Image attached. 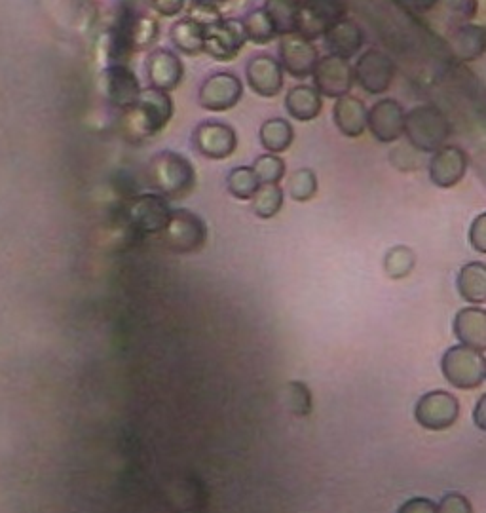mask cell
Instances as JSON below:
<instances>
[{"instance_id":"obj_1","label":"cell","mask_w":486,"mask_h":513,"mask_svg":"<svg viewBox=\"0 0 486 513\" xmlns=\"http://www.w3.org/2000/svg\"><path fill=\"white\" fill-rule=\"evenodd\" d=\"M173 116V101L168 92L158 88L141 90L139 99L124 109V132L130 141H145L162 132Z\"/></svg>"},{"instance_id":"obj_2","label":"cell","mask_w":486,"mask_h":513,"mask_svg":"<svg viewBox=\"0 0 486 513\" xmlns=\"http://www.w3.org/2000/svg\"><path fill=\"white\" fill-rule=\"evenodd\" d=\"M152 189L168 200H181L196 187V170L187 156L175 151L158 152L147 168Z\"/></svg>"},{"instance_id":"obj_3","label":"cell","mask_w":486,"mask_h":513,"mask_svg":"<svg viewBox=\"0 0 486 513\" xmlns=\"http://www.w3.org/2000/svg\"><path fill=\"white\" fill-rule=\"evenodd\" d=\"M411 147L420 152H435L450 137V122L435 105H418L405 114V130Z\"/></svg>"},{"instance_id":"obj_4","label":"cell","mask_w":486,"mask_h":513,"mask_svg":"<svg viewBox=\"0 0 486 513\" xmlns=\"http://www.w3.org/2000/svg\"><path fill=\"white\" fill-rule=\"evenodd\" d=\"M441 371L452 386L460 390H475L483 386L486 379L485 356L466 344L452 346L441 360Z\"/></svg>"},{"instance_id":"obj_5","label":"cell","mask_w":486,"mask_h":513,"mask_svg":"<svg viewBox=\"0 0 486 513\" xmlns=\"http://www.w3.org/2000/svg\"><path fill=\"white\" fill-rule=\"evenodd\" d=\"M160 234L171 251L194 253L206 246L207 225L190 209H171L168 225Z\"/></svg>"},{"instance_id":"obj_6","label":"cell","mask_w":486,"mask_h":513,"mask_svg":"<svg viewBox=\"0 0 486 513\" xmlns=\"http://www.w3.org/2000/svg\"><path fill=\"white\" fill-rule=\"evenodd\" d=\"M346 0H300L297 33L308 40L323 37L327 29L346 18Z\"/></svg>"},{"instance_id":"obj_7","label":"cell","mask_w":486,"mask_h":513,"mask_svg":"<svg viewBox=\"0 0 486 513\" xmlns=\"http://www.w3.org/2000/svg\"><path fill=\"white\" fill-rule=\"evenodd\" d=\"M414 417L422 428L431 432H443L456 424L460 417V403L450 392L433 390L418 399L414 407Z\"/></svg>"},{"instance_id":"obj_8","label":"cell","mask_w":486,"mask_h":513,"mask_svg":"<svg viewBox=\"0 0 486 513\" xmlns=\"http://www.w3.org/2000/svg\"><path fill=\"white\" fill-rule=\"evenodd\" d=\"M171 217L168 198L162 194H139L128 206V223L141 234H160Z\"/></svg>"},{"instance_id":"obj_9","label":"cell","mask_w":486,"mask_h":513,"mask_svg":"<svg viewBox=\"0 0 486 513\" xmlns=\"http://www.w3.org/2000/svg\"><path fill=\"white\" fill-rule=\"evenodd\" d=\"M243 95L242 80L234 73H215L207 76L198 94L202 109L211 113H225L234 109Z\"/></svg>"},{"instance_id":"obj_10","label":"cell","mask_w":486,"mask_h":513,"mask_svg":"<svg viewBox=\"0 0 486 513\" xmlns=\"http://www.w3.org/2000/svg\"><path fill=\"white\" fill-rule=\"evenodd\" d=\"M314 88L325 97H342L354 88V67L346 57L327 56L319 59L314 69Z\"/></svg>"},{"instance_id":"obj_11","label":"cell","mask_w":486,"mask_h":513,"mask_svg":"<svg viewBox=\"0 0 486 513\" xmlns=\"http://www.w3.org/2000/svg\"><path fill=\"white\" fill-rule=\"evenodd\" d=\"M194 149L209 160H225L238 147V135L225 122L206 120L192 133Z\"/></svg>"},{"instance_id":"obj_12","label":"cell","mask_w":486,"mask_h":513,"mask_svg":"<svg viewBox=\"0 0 486 513\" xmlns=\"http://www.w3.org/2000/svg\"><path fill=\"white\" fill-rule=\"evenodd\" d=\"M245 31L240 19L221 18L204 31V52L215 59L228 61L240 54L245 44Z\"/></svg>"},{"instance_id":"obj_13","label":"cell","mask_w":486,"mask_h":513,"mask_svg":"<svg viewBox=\"0 0 486 513\" xmlns=\"http://www.w3.org/2000/svg\"><path fill=\"white\" fill-rule=\"evenodd\" d=\"M393 76H395V63L392 57L374 48L367 50L363 56L359 57L354 69L357 84L371 95L384 94L392 86Z\"/></svg>"},{"instance_id":"obj_14","label":"cell","mask_w":486,"mask_h":513,"mask_svg":"<svg viewBox=\"0 0 486 513\" xmlns=\"http://www.w3.org/2000/svg\"><path fill=\"white\" fill-rule=\"evenodd\" d=\"M281 67L295 78L312 76L318 65L319 54L312 40L302 37L297 31L281 35Z\"/></svg>"},{"instance_id":"obj_15","label":"cell","mask_w":486,"mask_h":513,"mask_svg":"<svg viewBox=\"0 0 486 513\" xmlns=\"http://www.w3.org/2000/svg\"><path fill=\"white\" fill-rule=\"evenodd\" d=\"M468 152L456 145L439 147L430 162V179L439 189L456 187L468 171Z\"/></svg>"},{"instance_id":"obj_16","label":"cell","mask_w":486,"mask_h":513,"mask_svg":"<svg viewBox=\"0 0 486 513\" xmlns=\"http://www.w3.org/2000/svg\"><path fill=\"white\" fill-rule=\"evenodd\" d=\"M101 88L109 103L122 111L131 107L141 95V84L130 67H126V63L111 65L101 75Z\"/></svg>"},{"instance_id":"obj_17","label":"cell","mask_w":486,"mask_h":513,"mask_svg":"<svg viewBox=\"0 0 486 513\" xmlns=\"http://www.w3.org/2000/svg\"><path fill=\"white\" fill-rule=\"evenodd\" d=\"M367 128L378 141L393 143L405 130V109L395 99H380L367 114Z\"/></svg>"},{"instance_id":"obj_18","label":"cell","mask_w":486,"mask_h":513,"mask_svg":"<svg viewBox=\"0 0 486 513\" xmlns=\"http://www.w3.org/2000/svg\"><path fill=\"white\" fill-rule=\"evenodd\" d=\"M147 75L152 88L171 92L183 82L185 67L177 54L166 48H158L147 57Z\"/></svg>"},{"instance_id":"obj_19","label":"cell","mask_w":486,"mask_h":513,"mask_svg":"<svg viewBox=\"0 0 486 513\" xmlns=\"http://www.w3.org/2000/svg\"><path fill=\"white\" fill-rule=\"evenodd\" d=\"M251 90L261 97H276L283 88L281 65L270 56H255L245 69Z\"/></svg>"},{"instance_id":"obj_20","label":"cell","mask_w":486,"mask_h":513,"mask_svg":"<svg viewBox=\"0 0 486 513\" xmlns=\"http://www.w3.org/2000/svg\"><path fill=\"white\" fill-rule=\"evenodd\" d=\"M323 38L333 56L346 57V59L356 56L365 40L361 27L356 21L348 18L338 19L337 23H333L327 29Z\"/></svg>"},{"instance_id":"obj_21","label":"cell","mask_w":486,"mask_h":513,"mask_svg":"<svg viewBox=\"0 0 486 513\" xmlns=\"http://www.w3.org/2000/svg\"><path fill=\"white\" fill-rule=\"evenodd\" d=\"M456 337L469 348L479 352L486 350V312L483 308H462L454 318Z\"/></svg>"},{"instance_id":"obj_22","label":"cell","mask_w":486,"mask_h":513,"mask_svg":"<svg viewBox=\"0 0 486 513\" xmlns=\"http://www.w3.org/2000/svg\"><path fill=\"white\" fill-rule=\"evenodd\" d=\"M367 107L361 99L346 94L338 97L337 105L333 109V118L338 130L346 137H361L367 130Z\"/></svg>"},{"instance_id":"obj_23","label":"cell","mask_w":486,"mask_h":513,"mask_svg":"<svg viewBox=\"0 0 486 513\" xmlns=\"http://www.w3.org/2000/svg\"><path fill=\"white\" fill-rule=\"evenodd\" d=\"M321 107H323L321 94L314 86H306V84L295 86L285 97L287 113L299 122H310V120L318 118L321 114Z\"/></svg>"},{"instance_id":"obj_24","label":"cell","mask_w":486,"mask_h":513,"mask_svg":"<svg viewBox=\"0 0 486 513\" xmlns=\"http://www.w3.org/2000/svg\"><path fill=\"white\" fill-rule=\"evenodd\" d=\"M458 291L464 301L471 304H485L486 266L483 263H468L458 274Z\"/></svg>"},{"instance_id":"obj_25","label":"cell","mask_w":486,"mask_h":513,"mask_svg":"<svg viewBox=\"0 0 486 513\" xmlns=\"http://www.w3.org/2000/svg\"><path fill=\"white\" fill-rule=\"evenodd\" d=\"M204 31L206 29L194 19H179L171 27V42L179 52L187 56H196L204 52Z\"/></svg>"},{"instance_id":"obj_26","label":"cell","mask_w":486,"mask_h":513,"mask_svg":"<svg viewBox=\"0 0 486 513\" xmlns=\"http://www.w3.org/2000/svg\"><path fill=\"white\" fill-rule=\"evenodd\" d=\"M485 29L479 25H464L452 37V52L462 61H473L485 52Z\"/></svg>"},{"instance_id":"obj_27","label":"cell","mask_w":486,"mask_h":513,"mask_svg":"<svg viewBox=\"0 0 486 513\" xmlns=\"http://www.w3.org/2000/svg\"><path fill=\"white\" fill-rule=\"evenodd\" d=\"M259 135H261L262 147L268 152H274V154L287 151L293 145V139H295L293 126L283 118L266 120L261 126Z\"/></svg>"},{"instance_id":"obj_28","label":"cell","mask_w":486,"mask_h":513,"mask_svg":"<svg viewBox=\"0 0 486 513\" xmlns=\"http://www.w3.org/2000/svg\"><path fill=\"white\" fill-rule=\"evenodd\" d=\"M300 0H266V14L272 19L278 37L297 31Z\"/></svg>"},{"instance_id":"obj_29","label":"cell","mask_w":486,"mask_h":513,"mask_svg":"<svg viewBox=\"0 0 486 513\" xmlns=\"http://www.w3.org/2000/svg\"><path fill=\"white\" fill-rule=\"evenodd\" d=\"M283 206V190L278 183H261L251 196V209L261 219H272Z\"/></svg>"},{"instance_id":"obj_30","label":"cell","mask_w":486,"mask_h":513,"mask_svg":"<svg viewBox=\"0 0 486 513\" xmlns=\"http://www.w3.org/2000/svg\"><path fill=\"white\" fill-rule=\"evenodd\" d=\"M243 31L247 40H253L255 44H268L274 38L278 37L276 27L272 23L270 16L266 14V10H253L251 14H247V18L242 21Z\"/></svg>"},{"instance_id":"obj_31","label":"cell","mask_w":486,"mask_h":513,"mask_svg":"<svg viewBox=\"0 0 486 513\" xmlns=\"http://www.w3.org/2000/svg\"><path fill=\"white\" fill-rule=\"evenodd\" d=\"M283 399L289 413H293L295 417H308L312 413V392L300 380H291L283 386Z\"/></svg>"},{"instance_id":"obj_32","label":"cell","mask_w":486,"mask_h":513,"mask_svg":"<svg viewBox=\"0 0 486 513\" xmlns=\"http://www.w3.org/2000/svg\"><path fill=\"white\" fill-rule=\"evenodd\" d=\"M226 183H228L230 194L238 200H251L255 190L261 185L253 168H247V166H238L230 171Z\"/></svg>"},{"instance_id":"obj_33","label":"cell","mask_w":486,"mask_h":513,"mask_svg":"<svg viewBox=\"0 0 486 513\" xmlns=\"http://www.w3.org/2000/svg\"><path fill=\"white\" fill-rule=\"evenodd\" d=\"M318 194V177L308 168L293 171L289 175V196L295 202H310Z\"/></svg>"},{"instance_id":"obj_34","label":"cell","mask_w":486,"mask_h":513,"mask_svg":"<svg viewBox=\"0 0 486 513\" xmlns=\"http://www.w3.org/2000/svg\"><path fill=\"white\" fill-rule=\"evenodd\" d=\"M414 263H416V257L409 247L395 246L388 251L384 259V270L393 280H401L411 274Z\"/></svg>"},{"instance_id":"obj_35","label":"cell","mask_w":486,"mask_h":513,"mask_svg":"<svg viewBox=\"0 0 486 513\" xmlns=\"http://www.w3.org/2000/svg\"><path fill=\"white\" fill-rule=\"evenodd\" d=\"M253 171L259 183H280L285 177V162L278 154H262L253 162Z\"/></svg>"},{"instance_id":"obj_36","label":"cell","mask_w":486,"mask_h":513,"mask_svg":"<svg viewBox=\"0 0 486 513\" xmlns=\"http://www.w3.org/2000/svg\"><path fill=\"white\" fill-rule=\"evenodd\" d=\"M188 18L194 19L196 23H200L206 29L209 25L217 23L223 16H221V12L217 10V6L213 2H194L192 8H190Z\"/></svg>"},{"instance_id":"obj_37","label":"cell","mask_w":486,"mask_h":513,"mask_svg":"<svg viewBox=\"0 0 486 513\" xmlns=\"http://www.w3.org/2000/svg\"><path fill=\"white\" fill-rule=\"evenodd\" d=\"M437 512L447 513H471L473 508L464 494L450 493L441 498V504L437 506Z\"/></svg>"},{"instance_id":"obj_38","label":"cell","mask_w":486,"mask_h":513,"mask_svg":"<svg viewBox=\"0 0 486 513\" xmlns=\"http://www.w3.org/2000/svg\"><path fill=\"white\" fill-rule=\"evenodd\" d=\"M486 217L485 213H481L469 228V242L475 247L479 253H486Z\"/></svg>"},{"instance_id":"obj_39","label":"cell","mask_w":486,"mask_h":513,"mask_svg":"<svg viewBox=\"0 0 486 513\" xmlns=\"http://www.w3.org/2000/svg\"><path fill=\"white\" fill-rule=\"evenodd\" d=\"M445 8L460 18H473L479 6V0H439Z\"/></svg>"},{"instance_id":"obj_40","label":"cell","mask_w":486,"mask_h":513,"mask_svg":"<svg viewBox=\"0 0 486 513\" xmlns=\"http://www.w3.org/2000/svg\"><path fill=\"white\" fill-rule=\"evenodd\" d=\"M399 512L435 513L437 512V506H435V502H431L430 498H411L409 502H405L401 506Z\"/></svg>"},{"instance_id":"obj_41","label":"cell","mask_w":486,"mask_h":513,"mask_svg":"<svg viewBox=\"0 0 486 513\" xmlns=\"http://www.w3.org/2000/svg\"><path fill=\"white\" fill-rule=\"evenodd\" d=\"M150 4L162 16H177L185 8V0H150Z\"/></svg>"},{"instance_id":"obj_42","label":"cell","mask_w":486,"mask_h":513,"mask_svg":"<svg viewBox=\"0 0 486 513\" xmlns=\"http://www.w3.org/2000/svg\"><path fill=\"white\" fill-rule=\"evenodd\" d=\"M401 2L416 12H428L439 0H401Z\"/></svg>"},{"instance_id":"obj_43","label":"cell","mask_w":486,"mask_h":513,"mask_svg":"<svg viewBox=\"0 0 486 513\" xmlns=\"http://www.w3.org/2000/svg\"><path fill=\"white\" fill-rule=\"evenodd\" d=\"M485 398L486 396H481L477 403V409H475V424L479 430H486L485 418H483L485 417Z\"/></svg>"}]
</instances>
